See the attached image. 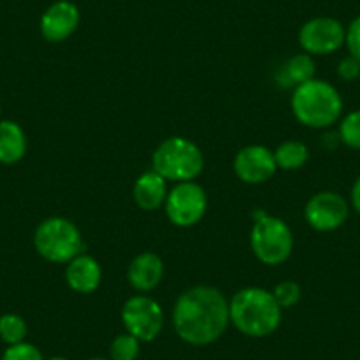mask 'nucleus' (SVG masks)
I'll use <instances>...</instances> for the list:
<instances>
[{"label":"nucleus","instance_id":"nucleus-28","mask_svg":"<svg viewBox=\"0 0 360 360\" xmlns=\"http://www.w3.org/2000/svg\"><path fill=\"white\" fill-rule=\"evenodd\" d=\"M89 360H110V359H101V356H94V359H89Z\"/></svg>","mask_w":360,"mask_h":360},{"label":"nucleus","instance_id":"nucleus-1","mask_svg":"<svg viewBox=\"0 0 360 360\" xmlns=\"http://www.w3.org/2000/svg\"><path fill=\"white\" fill-rule=\"evenodd\" d=\"M230 325V302L212 286L186 290L173 307V327L182 341L193 346L216 342Z\"/></svg>","mask_w":360,"mask_h":360},{"label":"nucleus","instance_id":"nucleus-15","mask_svg":"<svg viewBox=\"0 0 360 360\" xmlns=\"http://www.w3.org/2000/svg\"><path fill=\"white\" fill-rule=\"evenodd\" d=\"M168 193L165 176L150 169V172L141 173L136 179L133 188V198L140 209L150 212V210H158L165 205Z\"/></svg>","mask_w":360,"mask_h":360},{"label":"nucleus","instance_id":"nucleus-12","mask_svg":"<svg viewBox=\"0 0 360 360\" xmlns=\"http://www.w3.org/2000/svg\"><path fill=\"white\" fill-rule=\"evenodd\" d=\"M79 25L78 6L69 0H57L41 16V34L50 43H62L75 34Z\"/></svg>","mask_w":360,"mask_h":360},{"label":"nucleus","instance_id":"nucleus-8","mask_svg":"<svg viewBox=\"0 0 360 360\" xmlns=\"http://www.w3.org/2000/svg\"><path fill=\"white\" fill-rule=\"evenodd\" d=\"M126 330L140 342L154 341L165 325V313L159 302L145 295L131 297L122 307Z\"/></svg>","mask_w":360,"mask_h":360},{"label":"nucleus","instance_id":"nucleus-9","mask_svg":"<svg viewBox=\"0 0 360 360\" xmlns=\"http://www.w3.org/2000/svg\"><path fill=\"white\" fill-rule=\"evenodd\" d=\"M346 29L328 16H318L300 27L299 43L307 55H330L345 44Z\"/></svg>","mask_w":360,"mask_h":360},{"label":"nucleus","instance_id":"nucleus-16","mask_svg":"<svg viewBox=\"0 0 360 360\" xmlns=\"http://www.w3.org/2000/svg\"><path fill=\"white\" fill-rule=\"evenodd\" d=\"M314 60L311 55L299 53L290 57L276 72V83L281 89H293L314 78Z\"/></svg>","mask_w":360,"mask_h":360},{"label":"nucleus","instance_id":"nucleus-24","mask_svg":"<svg viewBox=\"0 0 360 360\" xmlns=\"http://www.w3.org/2000/svg\"><path fill=\"white\" fill-rule=\"evenodd\" d=\"M345 44L348 46L349 55L360 60V16H356L346 29Z\"/></svg>","mask_w":360,"mask_h":360},{"label":"nucleus","instance_id":"nucleus-17","mask_svg":"<svg viewBox=\"0 0 360 360\" xmlns=\"http://www.w3.org/2000/svg\"><path fill=\"white\" fill-rule=\"evenodd\" d=\"M27 152V138L22 127L13 120H0V162L16 165Z\"/></svg>","mask_w":360,"mask_h":360},{"label":"nucleus","instance_id":"nucleus-19","mask_svg":"<svg viewBox=\"0 0 360 360\" xmlns=\"http://www.w3.org/2000/svg\"><path fill=\"white\" fill-rule=\"evenodd\" d=\"M27 338V323L20 314L8 313L0 316V339L4 342L18 345L23 342Z\"/></svg>","mask_w":360,"mask_h":360},{"label":"nucleus","instance_id":"nucleus-29","mask_svg":"<svg viewBox=\"0 0 360 360\" xmlns=\"http://www.w3.org/2000/svg\"><path fill=\"white\" fill-rule=\"evenodd\" d=\"M0 113H2V110H0Z\"/></svg>","mask_w":360,"mask_h":360},{"label":"nucleus","instance_id":"nucleus-21","mask_svg":"<svg viewBox=\"0 0 360 360\" xmlns=\"http://www.w3.org/2000/svg\"><path fill=\"white\" fill-rule=\"evenodd\" d=\"M339 138L349 148L360 150V110L348 113L339 124Z\"/></svg>","mask_w":360,"mask_h":360},{"label":"nucleus","instance_id":"nucleus-30","mask_svg":"<svg viewBox=\"0 0 360 360\" xmlns=\"http://www.w3.org/2000/svg\"><path fill=\"white\" fill-rule=\"evenodd\" d=\"M359 79H360V78H359Z\"/></svg>","mask_w":360,"mask_h":360},{"label":"nucleus","instance_id":"nucleus-27","mask_svg":"<svg viewBox=\"0 0 360 360\" xmlns=\"http://www.w3.org/2000/svg\"><path fill=\"white\" fill-rule=\"evenodd\" d=\"M50 360H68V359H64V356H53V359H50Z\"/></svg>","mask_w":360,"mask_h":360},{"label":"nucleus","instance_id":"nucleus-2","mask_svg":"<svg viewBox=\"0 0 360 360\" xmlns=\"http://www.w3.org/2000/svg\"><path fill=\"white\" fill-rule=\"evenodd\" d=\"M283 320V309L272 292L263 288H244L230 302V323L249 338L274 334Z\"/></svg>","mask_w":360,"mask_h":360},{"label":"nucleus","instance_id":"nucleus-5","mask_svg":"<svg viewBox=\"0 0 360 360\" xmlns=\"http://www.w3.org/2000/svg\"><path fill=\"white\" fill-rule=\"evenodd\" d=\"M36 251L51 263H69L82 255L83 237L75 223L65 217H48L34 233Z\"/></svg>","mask_w":360,"mask_h":360},{"label":"nucleus","instance_id":"nucleus-22","mask_svg":"<svg viewBox=\"0 0 360 360\" xmlns=\"http://www.w3.org/2000/svg\"><path fill=\"white\" fill-rule=\"evenodd\" d=\"M272 295L278 300L281 309H290V307H293L295 304H299L302 292H300V286L297 285L295 281H283L276 286Z\"/></svg>","mask_w":360,"mask_h":360},{"label":"nucleus","instance_id":"nucleus-14","mask_svg":"<svg viewBox=\"0 0 360 360\" xmlns=\"http://www.w3.org/2000/svg\"><path fill=\"white\" fill-rule=\"evenodd\" d=\"M165 274L162 259L155 252H141L131 262L127 279L136 292H150L161 283Z\"/></svg>","mask_w":360,"mask_h":360},{"label":"nucleus","instance_id":"nucleus-7","mask_svg":"<svg viewBox=\"0 0 360 360\" xmlns=\"http://www.w3.org/2000/svg\"><path fill=\"white\" fill-rule=\"evenodd\" d=\"M166 216L175 226L189 228L198 224L207 212V195L195 180L179 182L165 203Z\"/></svg>","mask_w":360,"mask_h":360},{"label":"nucleus","instance_id":"nucleus-4","mask_svg":"<svg viewBox=\"0 0 360 360\" xmlns=\"http://www.w3.org/2000/svg\"><path fill=\"white\" fill-rule=\"evenodd\" d=\"M203 165L205 159L198 145L182 136L168 138L152 154V169L173 182L195 180Z\"/></svg>","mask_w":360,"mask_h":360},{"label":"nucleus","instance_id":"nucleus-6","mask_svg":"<svg viewBox=\"0 0 360 360\" xmlns=\"http://www.w3.org/2000/svg\"><path fill=\"white\" fill-rule=\"evenodd\" d=\"M293 244V231L285 221L265 212L255 214L251 248L259 262L265 265H281L292 255Z\"/></svg>","mask_w":360,"mask_h":360},{"label":"nucleus","instance_id":"nucleus-13","mask_svg":"<svg viewBox=\"0 0 360 360\" xmlns=\"http://www.w3.org/2000/svg\"><path fill=\"white\" fill-rule=\"evenodd\" d=\"M103 279V270L98 259L89 255H78L68 263L65 281L69 288L76 293H92L99 288Z\"/></svg>","mask_w":360,"mask_h":360},{"label":"nucleus","instance_id":"nucleus-11","mask_svg":"<svg viewBox=\"0 0 360 360\" xmlns=\"http://www.w3.org/2000/svg\"><path fill=\"white\" fill-rule=\"evenodd\" d=\"M233 169L242 182L256 186L272 179L278 165H276L274 152L263 145H249L235 155Z\"/></svg>","mask_w":360,"mask_h":360},{"label":"nucleus","instance_id":"nucleus-18","mask_svg":"<svg viewBox=\"0 0 360 360\" xmlns=\"http://www.w3.org/2000/svg\"><path fill=\"white\" fill-rule=\"evenodd\" d=\"M274 159L278 168L292 172V169H299L306 165L309 159V148L302 141L288 140L276 148Z\"/></svg>","mask_w":360,"mask_h":360},{"label":"nucleus","instance_id":"nucleus-3","mask_svg":"<svg viewBox=\"0 0 360 360\" xmlns=\"http://www.w3.org/2000/svg\"><path fill=\"white\" fill-rule=\"evenodd\" d=\"M292 110L295 119L304 126L325 129L341 117L342 99L332 83L313 78L293 90Z\"/></svg>","mask_w":360,"mask_h":360},{"label":"nucleus","instance_id":"nucleus-23","mask_svg":"<svg viewBox=\"0 0 360 360\" xmlns=\"http://www.w3.org/2000/svg\"><path fill=\"white\" fill-rule=\"evenodd\" d=\"M2 360H44L43 353L30 342H18V345L8 346L2 355Z\"/></svg>","mask_w":360,"mask_h":360},{"label":"nucleus","instance_id":"nucleus-10","mask_svg":"<svg viewBox=\"0 0 360 360\" xmlns=\"http://www.w3.org/2000/svg\"><path fill=\"white\" fill-rule=\"evenodd\" d=\"M306 221L316 231H334L346 223L349 214L348 202L339 193L321 191L306 203Z\"/></svg>","mask_w":360,"mask_h":360},{"label":"nucleus","instance_id":"nucleus-20","mask_svg":"<svg viewBox=\"0 0 360 360\" xmlns=\"http://www.w3.org/2000/svg\"><path fill=\"white\" fill-rule=\"evenodd\" d=\"M140 355V341L129 332L117 335L110 345V360H136Z\"/></svg>","mask_w":360,"mask_h":360},{"label":"nucleus","instance_id":"nucleus-25","mask_svg":"<svg viewBox=\"0 0 360 360\" xmlns=\"http://www.w3.org/2000/svg\"><path fill=\"white\" fill-rule=\"evenodd\" d=\"M338 75L339 78L345 79V82H353V79L360 78V60H356L352 55L345 57L339 62Z\"/></svg>","mask_w":360,"mask_h":360},{"label":"nucleus","instance_id":"nucleus-26","mask_svg":"<svg viewBox=\"0 0 360 360\" xmlns=\"http://www.w3.org/2000/svg\"><path fill=\"white\" fill-rule=\"evenodd\" d=\"M352 205L360 214V175L356 176L355 184L352 188Z\"/></svg>","mask_w":360,"mask_h":360}]
</instances>
